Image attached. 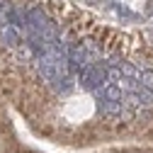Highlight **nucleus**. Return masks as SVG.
I'll use <instances>...</instances> for the list:
<instances>
[{"mask_svg": "<svg viewBox=\"0 0 153 153\" xmlns=\"http://www.w3.org/2000/svg\"><path fill=\"white\" fill-rule=\"evenodd\" d=\"M3 36H5L7 46H17V44H20V34L15 32V27H12V25H7V27H5V34H3Z\"/></svg>", "mask_w": 153, "mask_h": 153, "instance_id": "39448f33", "label": "nucleus"}, {"mask_svg": "<svg viewBox=\"0 0 153 153\" xmlns=\"http://www.w3.org/2000/svg\"><path fill=\"white\" fill-rule=\"evenodd\" d=\"M85 66H88V53H85V46H80V44L68 46V68L80 73Z\"/></svg>", "mask_w": 153, "mask_h": 153, "instance_id": "f03ea898", "label": "nucleus"}, {"mask_svg": "<svg viewBox=\"0 0 153 153\" xmlns=\"http://www.w3.org/2000/svg\"><path fill=\"white\" fill-rule=\"evenodd\" d=\"M97 109L100 112H107V114H119L124 109V102H117V100H107L102 95H97Z\"/></svg>", "mask_w": 153, "mask_h": 153, "instance_id": "7ed1b4c3", "label": "nucleus"}, {"mask_svg": "<svg viewBox=\"0 0 153 153\" xmlns=\"http://www.w3.org/2000/svg\"><path fill=\"white\" fill-rule=\"evenodd\" d=\"M109 78V68L105 63H88L80 71V85L90 92H97Z\"/></svg>", "mask_w": 153, "mask_h": 153, "instance_id": "f257e3e1", "label": "nucleus"}, {"mask_svg": "<svg viewBox=\"0 0 153 153\" xmlns=\"http://www.w3.org/2000/svg\"><path fill=\"white\" fill-rule=\"evenodd\" d=\"M51 85H53V90L59 92V95H68V92L73 90V85H75V83H73V78H71V75H66V73H63L61 78H56Z\"/></svg>", "mask_w": 153, "mask_h": 153, "instance_id": "20e7f679", "label": "nucleus"}, {"mask_svg": "<svg viewBox=\"0 0 153 153\" xmlns=\"http://www.w3.org/2000/svg\"><path fill=\"white\" fill-rule=\"evenodd\" d=\"M139 83L148 90H153V71H141L139 73Z\"/></svg>", "mask_w": 153, "mask_h": 153, "instance_id": "423d86ee", "label": "nucleus"}, {"mask_svg": "<svg viewBox=\"0 0 153 153\" xmlns=\"http://www.w3.org/2000/svg\"><path fill=\"white\" fill-rule=\"evenodd\" d=\"M148 12L153 15V0H148Z\"/></svg>", "mask_w": 153, "mask_h": 153, "instance_id": "0eeeda50", "label": "nucleus"}]
</instances>
